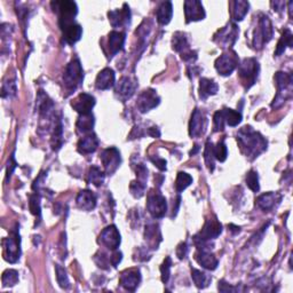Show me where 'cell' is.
Instances as JSON below:
<instances>
[{"mask_svg":"<svg viewBox=\"0 0 293 293\" xmlns=\"http://www.w3.org/2000/svg\"><path fill=\"white\" fill-rule=\"evenodd\" d=\"M61 30L63 32L64 41H66L69 45L76 44L77 41L80 40L81 34H83V28H81L79 24H77L76 22L64 25V27L61 28Z\"/></svg>","mask_w":293,"mask_h":293,"instance_id":"cb8c5ba5","label":"cell"},{"mask_svg":"<svg viewBox=\"0 0 293 293\" xmlns=\"http://www.w3.org/2000/svg\"><path fill=\"white\" fill-rule=\"evenodd\" d=\"M172 46H173V50L175 52H178V53H181V55L190 51V48H189V42L186 37V33L180 32V31L175 32L173 34Z\"/></svg>","mask_w":293,"mask_h":293,"instance_id":"4dcf8cb0","label":"cell"},{"mask_svg":"<svg viewBox=\"0 0 293 293\" xmlns=\"http://www.w3.org/2000/svg\"><path fill=\"white\" fill-rule=\"evenodd\" d=\"M159 102H161V99H159L156 90L149 88L143 90V92L137 96L136 107L140 113L145 114L154 109V108H156L159 105Z\"/></svg>","mask_w":293,"mask_h":293,"instance_id":"5bb4252c","label":"cell"},{"mask_svg":"<svg viewBox=\"0 0 293 293\" xmlns=\"http://www.w3.org/2000/svg\"><path fill=\"white\" fill-rule=\"evenodd\" d=\"M208 126V118L200 109H195L189 123V134L191 137H200L204 134Z\"/></svg>","mask_w":293,"mask_h":293,"instance_id":"9a60e30c","label":"cell"},{"mask_svg":"<svg viewBox=\"0 0 293 293\" xmlns=\"http://www.w3.org/2000/svg\"><path fill=\"white\" fill-rule=\"evenodd\" d=\"M237 142L242 153L250 159L257 158L267 149V141L251 126H244L237 133Z\"/></svg>","mask_w":293,"mask_h":293,"instance_id":"6da1fadb","label":"cell"},{"mask_svg":"<svg viewBox=\"0 0 293 293\" xmlns=\"http://www.w3.org/2000/svg\"><path fill=\"white\" fill-rule=\"evenodd\" d=\"M239 29L234 22H229L226 27L218 30L217 33L213 36V40L217 42L218 45L222 47H231L235 44L237 38H238Z\"/></svg>","mask_w":293,"mask_h":293,"instance_id":"8fae6325","label":"cell"},{"mask_svg":"<svg viewBox=\"0 0 293 293\" xmlns=\"http://www.w3.org/2000/svg\"><path fill=\"white\" fill-rule=\"evenodd\" d=\"M247 184L248 187L251 189L252 191L258 192L260 190V184H259V176H258V172L254 170H251L247 174Z\"/></svg>","mask_w":293,"mask_h":293,"instance_id":"7bdbcfd3","label":"cell"},{"mask_svg":"<svg viewBox=\"0 0 293 293\" xmlns=\"http://www.w3.org/2000/svg\"><path fill=\"white\" fill-rule=\"evenodd\" d=\"M109 16L110 24L114 28H122L130 25L131 23V12L130 7L127 6V4H124L122 10H116L108 13Z\"/></svg>","mask_w":293,"mask_h":293,"instance_id":"e0dca14e","label":"cell"},{"mask_svg":"<svg viewBox=\"0 0 293 293\" xmlns=\"http://www.w3.org/2000/svg\"><path fill=\"white\" fill-rule=\"evenodd\" d=\"M239 66V58L234 51H228L217 59L215 69L221 76H229Z\"/></svg>","mask_w":293,"mask_h":293,"instance_id":"30bf717a","label":"cell"},{"mask_svg":"<svg viewBox=\"0 0 293 293\" xmlns=\"http://www.w3.org/2000/svg\"><path fill=\"white\" fill-rule=\"evenodd\" d=\"M259 71L260 66L256 59L249 58L243 60V62L238 66V73L245 89H249L251 86L256 84L258 76H259Z\"/></svg>","mask_w":293,"mask_h":293,"instance_id":"277c9868","label":"cell"},{"mask_svg":"<svg viewBox=\"0 0 293 293\" xmlns=\"http://www.w3.org/2000/svg\"><path fill=\"white\" fill-rule=\"evenodd\" d=\"M213 153L215 159H218L219 162H225L228 156V149L225 143V140L219 141L217 144L213 145Z\"/></svg>","mask_w":293,"mask_h":293,"instance_id":"60d3db41","label":"cell"},{"mask_svg":"<svg viewBox=\"0 0 293 293\" xmlns=\"http://www.w3.org/2000/svg\"><path fill=\"white\" fill-rule=\"evenodd\" d=\"M137 86H139V84H137V80L135 78L124 76L120 78L117 85H116L115 89L116 95H117L119 100H122L123 102L130 100V99L134 95Z\"/></svg>","mask_w":293,"mask_h":293,"instance_id":"4fadbf2b","label":"cell"},{"mask_svg":"<svg viewBox=\"0 0 293 293\" xmlns=\"http://www.w3.org/2000/svg\"><path fill=\"white\" fill-rule=\"evenodd\" d=\"M123 254L122 252H118V251H116L114 252L113 256H110V261H111V266H114V267H117V265L119 264L120 261H122V257Z\"/></svg>","mask_w":293,"mask_h":293,"instance_id":"11a10c76","label":"cell"},{"mask_svg":"<svg viewBox=\"0 0 293 293\" xmlns=\"http://www.w3.org/2000/svg\"><path fill=\"white\" fill-rule=\"evenodd\" d=\"M188 245L186 242H182L178 245V248H176V256H178L179 259H184L188 256Z\"/></svg>","mask_w":293,"mask_h":293,"instance_id":"f907efd6","label":"cell"},{"mask_svg":"<svg viewBox=\"0 0 293 293\" xmlns=\"http://www.w3.org/2000/svg\"><path fill=\"white\" fill-rule=\"evenodd\" d=\"M16 83L15 80H8L6 83H4L3 85V92L2 95L3 97H12L16 94Z\"/></svg>","mask_w":293,"mask_h":293,"instance_id":"7dc6e473","label":"cell"},{"mask_svg":"<svg viewBox=\"0 0 293 293\" xmlns=\"http://www.w3.org/2000/svg\"><path fill=\"white\" fill-rule=\"evenodd\" d=\"M279 201H281V197H279L277 193L267 192L257 198V205L259 206L261 210L269 211L273 209Z\"/></svg>","mask_w":293,"mask_h":293,"instance_id":"f1b7e54d","label":"cell"},{"mask_svg":"<svg viewBox=\"0 0 293 293\" xmlns=\"http://www.w3.org/2000/svg\"><path fill=\"white\" fill-rule=\"evenodd\" d=\"M275 85L277 87V94L274 99V102L271 103V108L278 109L281 108L287 99L291 97L292 94V76L290 73L278 71L274 76Z\"/></svg>","mask_w":293,"mask_h":293,"instance_id":"3957f363","label":"cell"},{"mask_svg":"<svg viewBox=\"0 0 293 293\" xmlns=\"http://www.w3.org/2000/svg\"><path fill=\"white\" fill-rule=\"evenodd\" d=\"M55 13L59 15V24L60 27L71 24L75 22V17L78 13V7L75 2H53L51 4Z\"/></svg>","mask_w":293,"mask_h":293,"instance_id":"52a82bcc","label":"cell"},{"mask_svg":"<svg viewBox=\"0 0 293 293\" xmlns=\"http://www.w3.org/2000/svg\"><path fill=\"white\" fill-rule=\"evenodd\" d=\"M274 34L273 30V24H271L269 17L262 14L259 19V22H258V27L254 31L253 36V46L254 48L261 50L266 44L271 40Z\"/></svg>","mask_w":293,"mask_h":293,"instance_id":"8992f818","label":"cell"},{"mask_svg":"<svg viewBox=\"0 0 293 293\" xmlns=\"http://www.w3.org/2000/svg\"><path fill=\"white\" fill-rule=\"evenodd\" d=\"M219 89L218 84L214 80L209 78H202L200 83V97L202 100H206L209 96L217 94Z\"/></svg>","mask_w":293,"mask_h":293,"instance_id":"f546056e","label":"cell"},{"mask_svg":"<svg viewBox=\"0 0 293 293\" xmlns=\"http://www.w3.org/2000/svg\"><path fill=\"white\" fill-rule=\"evenodd\" d=\"M105 174L106 172L101 171L100 167L92 166L88 172V182L93 183L95 187H100L105 181Z\"/></svg>","mask_w":293,"mask_h":293,"instance_id":"8d00e7d4","label":"cell"},{"mask_svg":"<svg viewBox=\"0 0 293 293\" xmlns=\"http://www.w3.org/2000/svg\"><path fill=\"white\" fill-rule=\"evenodd\" d=\"M191 278L198 288L208 287L210 285L211 281H212V277H211L210 275H208L202 270H198L196 268L191 269Z\"/></svg>","mask_w":293,"mask_h":293,"instance_id":"1f68e13d","label":"cell"},{"mask_svg":"<svg viewBox=\"0 0 293 293\" xmlns=\"http://www.w3.org/2000/svg\"><path fill=\"white\" fill-rule=\"evenodd\" d=\"M150 161H152L155 166H157L161 171H166V161L161 157H150Z\"/></svg>","mask_w":293,"mask_h":293,"instance_id":"f5cc1de1","label":"cell"},{"mask_svg":"<svg viewBox=\"0 0 293 293\" xmlns=\"http://www.w3.org/2000/svg\"><path fill=\"white\" fill-rule=\"evenodd\" d=\"M184 15H186V22H195V21L204 20L205 11L201 2H186L184 3Z\"/></svg>","mask_w":293,"mask_h":293,"instance_id":"d6986e66","label":"cell"},{"mask_svg":"<svg viewBox=\"0 0 293 293\" xmlns=\"http://www.w3.org/2000/svg\"><path fill=\"white\" fill-rule=\"evenodd\" d=\"M222 232V225L217 217L206 220L205 225L198 234L193 237V243L198 250H210V242L215 239Z\"/></svg>","mask_w":293,"mask_h":293,"instance_id":"7a4b0ae2","label":"cell"},{"mask_svg":"<svg viewBox=\"0 0 293 293\" xmlns=\"http://www.w3.org/2000/svg\"><path fill=\"white\" fill-rule=\"evenodd\" d=\"M192 183V178L186 172H179L175 180V190L178 192H182L184 189H187Z\"/></svg>","mask_w":293,"mask_h":293,"instance_id":"74e56055","label":"cell"},{"mask_svg":"<svg viewBox=\"0 0 293 293\" xmlns=\"http://www.w3.org/2000/svg\"><path fill=\"white\" fill-rule=\"evenodd\" d=\"M55 271H57V279L59 285L64 288V290H68V288L70 287V281H69L66 269L60 265H57L55 266Z\"/></svg>","mask_w":293,"mask_h":293,"instance_id":"ab89813d","label":"cell"},{"mask_svg":"<svg viewBox=\"0 0 293 293\" xmlns=\"http://www.w3.org/2000/svg\"><path fill=\"white\" fill-rule=\"evenodd\" d=\"M99 238H100L101 244L105 245L109 250H113V251L117 250L120 245V234L117 227L114 225L105 228Z\"/></svg>","mask_w":293,"mask_h":293,"instance_id":"2e32d148","label":"cell"},{"mask_svg":"<svg viewBox=\"0 0 293 293\" xmlns=\"http://www.w3.org/2000/svg\"><path fill=\"white\" fill-rule=\"evenodd\" d=\"M99 139L94 133H89L81 137L78 142V152L80 154H93L97 149Z\"/></svg>","mask_w":293,"mask_h":293,"instance_id":"484cf974","label":"cell"},{"mask_svg":"<svg viewBox=\"0 0 293 293\" xmlns=\"http://www.w3.org/2000/svg\"><path fill=\"white\" fill-rule=\"evenodd\" d=\"M232 10H231V16L234 21H242L245 15L248 14L250 4L247 2H234L231 3Z\"/></svg>","mask_w":293,"mask_h":293,"instance_id":"836d02e7","label":"cell"},{"mask_svg":"<svg viewBox=\"0 0 293 293\" xmlns=\"http://www.w3.org/2000/svg\"><path fill=\"white\" fill-rule=\"evenodd\" d=\"M16 165H17V163L15 162L14 155H12V157H11V159H10V162H8V166H7V174H6V179H7V180L11 178V175H12L13 172H14Z\"/></svg>","mask_w":293,"mask_h":293,"instance_id":"db71d44e","label":"cell"},{"mask_svg":"<svg viewBox=\"0 0 293 293\" xmlns=\"http://www.w3.org/2000/svg\"><path fill=\"white\" fill-rule=\"evenodd\" d=\"M3 286H14L19 282V273L15 269H7L2 277Z\"/></svg>","mask_w":293,"mask_h":293,"instance_id":"f35d334b","label":"cell"},{"mask_svg":"<svg viewBox=\"0 0 293 293\" xmlns=\"http://www.w3.org/2000/svg\"><path fill=\"white\" fill-rule=\"evenodd\" d=\"M204 159H205V163H206V166L209 167V170L212 172L214 170V153H213V144L212 142L208 141L206 142V145H205V152H204Z\"/></svg>","mask_w":293,"mask_h":293,"instance_id":"b9f144b4","label":"cell"},{"mask_svg":"<svg viewBox=\"0 0 293 293\" xmlns=\"http://www.w3.org/2000/svg\"><path fill=\"white\" fill-rule=\"evenodd\" d=\"M141 282V274L139 269H128L122 273L119 278V283L125 290L135 291Z\"/></svg>","mask_w":293,"mask_h":293,"instance_id":"ffe728a7","label":"cell"},{"mask_svg":"<svg viewBox=\"0 0 293 293\" xmlns=\"http://www.w3.org/2000/svg\"><path fill=\"white\" fill-rule=\"evenodd\" d=\"M3 247L5 259L11 264H15L21 256V238L17 228L11 232L10 237L3 240Z\"/></svg>","mask_w":293,"mask_h":293,"instance_id":"ba28073f","label":"cell"},{"mask_svg":"<svg viewBox=\"0 0 293 293\" xmlns=\"http://www.w3.org/2000/svg\"><path fill=\"white\" fill-rule=\"evenodd\" d=\"M146 210L154 219H162L165 217L167 211L166 198L158 190H152L146 198Z\"/></svg>","mask_w":293,"mask_h":293,"instance_id":"9c48e42d","label":"cell"},{"mask_svg":"<svg viewBox=\"0 0 293 293\" xmlns=\"http://www.w3.org/2000/svg\"><path fill=\"white\" fill-rule=\"evenodd\" d=\"M130 190H131L132 195L134 197H136V198L142 197L144 195V191H145V182H143V181H140V180L132 181L131 186H130Z\"/></svg>","mask_w":293,"mask_h":293,"instance_id":"f6af8a7d","label":"cell"},{"mask_svg":"<svg viewBox=\"0 0 293 293\" xmlns=\"http://www.w3.org/2000/svg\"><path fill=\"white\" fill-rule=\"evenodd\" d=\"M172 15H173V6H172L171 2H164L157 8L156 16L159 24H169L171 22Z\"/></svg>","mask_w":293,"mask_h":293,"instance_id":"83f0119b","label":"cell"},{"mask_svg":"<svg viewBox=\"0 0 293 293\" xmlns=\"http://www.w3.org/2000/svg\"><path fill=\"white\" fill-rule=\"evenodd\" d=\"M100 159L105 167L106 174H114L122 163V157L117 148H107L103 149L100 155Z\"/></svg>","mask_w":293,"mask_h":293,"instance_id":"7c38bea8","label":"cell"},{"mask_svg":"<svg viewBox=\"0 0 293 293\" xmlns=\"http://www.w3.org/2000/svg\"><path fill=\"white\" fill-rule=\"evenodd\" d=\"M29 208L31 213L33 215H36L40 219L41 215V208H40V197L37 193H33V195H30L29 197Z\"/></svg>","mask_w":293,"mask_h":293,"instance_id":"ee69618b","label":"cell"},{"mask_svg":"<svg viewBox=\"0 0 293 293\" xmlns=\"http://www.w3.org/2000/svg\"><path fill=\"white\" fill-rule=\"evenodd\" d=\"M171 267H172V260L170 257H166L165 260L163 261V264L161 266V274H162V281L163 283H167L170 279L171 275Z\"/></svg>","mask_w":293,"mask_h":293,"instance_id":"bcb514c9","label":"cell"},{"mask_svg":"<svg viewBox=\"0 0 293 293\" xmlns=\"http://www.w3.org/2000/svg\"><path fill=\"white\" fill-rule=\"evenodd\" d=\"M292 32L288 29L284 30L281 39L278 40V44L275 51V55L276 57H281V55L285 52L287 47H292Z\"/></svg>","mask_w":293,"mask_h":293,"instance_id":"e575fe53","label":"cell"},{"mask_svg":"<svg viewBox=\"0 0 293 293\" xmlns=\"http://www.w3.org/2000/svg\"><path fill=\"white\" fill-rule=\"evenodd\" d=\"M125 44V33L122 31H111L108 36V57L110 59L115 57L123 50Z\"/></svg>","mask_w":293,"mask_h":293,"instance_id":"44dd1931","label":"cell"},{"mask_svg":"<svg viewBox=\"0 0 293 293\" xmlns=\"http://www.w3.org/2000/svg\"><path fill=\"white\" fill-rule=\"evenodd\" d=\"M195 259L203 268L208 270L217 269L219 261L214 254L209 252V250H198L195 254Z\"/></svg>","mask_w":293,"mask_h":293,"instance_id":"603a6c76","label":"cell"},{"mask_svg":"<svg viewBox=\"0 0 293 293\" xmlns=\"http://www.w3.org/2000/svg\"><path fill=\"white\" fill-rule=\"evenodd\" d=\"M84 80V70L81 67L80 61L78 59H73L72 61L68 64L63 75V83L66 87L70 92L76 90L78 86L81 85Z\"/></svg>","mask_w":293,"mask_h":293,"instance_id":"5b68a950","label":"cell"},{"mask_svg":"<svg viewBox=\"0 0 293 293\" xmlns=\"http://www.w3.org/2000/svg\"><path fill=\"white\" fill-rule=\"evenodd\" d=\"M116 84V75L115 71L110 68H106L99 73L95 80V86L97 89H110L114 87Z\"/></svg>","mask_w":293,"mask_h":293,"instance_id":"7402d4cb","label":"cell"},{"mask_svg":"<svg viewBox=\"0 0 293 293\" xmlns=\"http://www.w3.org/2000/svg\"><path fill=\"white\" fill-rule=\"evenodd\" d=\"M222 114L223 118H225L226 125H229L231 127L237 126V125L242 122V114H240V111L226 108V109H222Z\"/></svg>","mask_w":293,"mask_h":293,"instance_id":"d590c367","label":"cell"},{"mask_svg":"<svg viewBox=\"0 0 293 293\" xmlns=\"http://www.w3.org/2000/svg\"><path fill=\"white\" fill-rule=\"evenodd\" d=\"M144 237L146 242H148V244L152 247V249H157L159 242L162 240L161 230H159L158 225L154 222L148 223V225L145 226Z\"/></svg>","mask_w":293,"mask_h":293,"instance_id":"4316f807","label":"cell"},{"mask_svg":"<svg viewBox=\"0 0 293 293\" xmlns=\"http://www.w3.org/2000/svg\"><path fill=\"white\" fill-rule=\"evenodd\" d=\"M146 134L153 137H159L161 136V131H159L158 127L153 126V127L146 128Z\"/></svg>","mask_w":293,"mask_h":293,"instance_id":"9f6ffc18","label":"cell"},{"mask_svg":"<svg viewBox=\"0 0 293 293\" xmlns=\"http://www.w3.org/2000/svg\"><path fill=\"white\" fill-rule=\"evenodd\" d=\"M225 118H223V114H222V110H219L217 113L214 114V117H213V128H214V132H220V131H223L225 130Z\"/></svg>","mask_w":293,"mask_h":293,"instance_id":"c3c4849f","label":"cell"},{"mask_svg":"<svg viewBox=\"0 0 293 293\" xmlns=\"http://www.w3.org/2000/svg\"><path fill=\"white\" fill-rule=\"evenodd\" d=\"M94 116L92 114H86V115H80V117L77 120L76 127L78 132L83 133H88L92 131V128L94 127Z\"/></svg>","mask_w":293,"mask_h":293,"instance_id":"d6a6232c","label":"cell"},{"mask_svg":"<svg viewBox=\"0 0 293 293\" xmlns=\"http://www.w3.org/2000/svg\"><path fill=\"white\" fill-rule=\"evenodd\" d=\"M77 205L80 210L84 211H92L96 206V196L94 195L93 191L90 190H81L78 196H77Z\"/></svg>","mask_w":293,"mask_h":293,"instance_id":"d4e9b609","label":"cell"},{"mask_svg":"<svg viewBox=\"0 0 293 293\" xmlns=\"http://www.w3.org/2000/svg\"><path fill=\"white\" fill-rule=\"evenodd\" d=\"M108 256L106 253H103V252H97L95 256H94V261H95V264L100 267V268H103V269H108L109 267L108 266H110L111 265V261H110V257L109 258H107Z\"/></svg>","mask_w":293,"mask_h":293,"instance_id":"681fc988","label":"cell"},{"mask_svg":"<svg viewBox=\"0 0 293 293\" xmlns=\"http://www.w3.org/2000/svg\"><path fill=\"white\" fill-rule=\"evenodd\" d=\"M219 290L221 292H236V291H242L238 286H231L228 285L225 281L219 282Z\"/></svg>","mask_w":293,"mask_h":293,"instance_id":"816d5d0a","label":"cell"},{"mask_svg":"<svg viewBox=\"0 0 293 293\" xmlns=\"http://www.w3.org/2000/svg\"><path fill=\"white\" fill-rule=\"evenodd\" d=\"M95 106V97L87 93H80L75 100L71 102V107L80 115L90 114V110Z\"/></svg>","mask_w":293,"mask_h":293,"instance_id":"ac0fdd59","label":"cell"}]
</instances>
